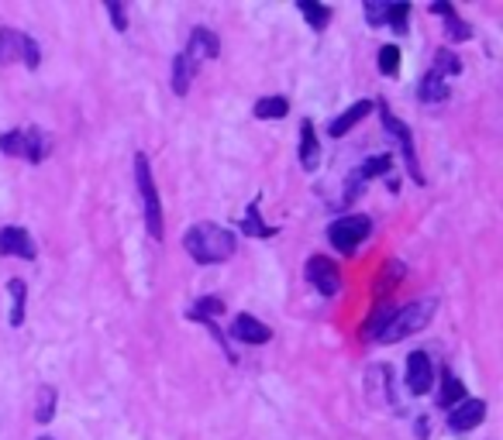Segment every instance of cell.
Wrapping results in <instances>:
<instances>
[{"mask_svg":"<svg viewBox=\"0 0 503 440\" xmlns=\"http://www.w3.org/2000/svg\"><path fill=\"white\" fill-rule=\"evenodd\" d=\"M183 248L190 255L193 262L200 265H218V262H228L235 255V235L221 227V224H193L190 231L183 235Z\"/></svg>","mask_w":503,"mask_h":440,"instance_id":"cell-1","label":"cell"},{"mask_svg":"<svg viewBox=\"0 0 503 440\" xmlns=\"http://www.w3.org/2000/svg\"><path fill=\"white\" fill-rule=\"evenodd\" d=\"M134 183H138V200H142V217H145V231L155 241L166 237L163 227V204H159V190H155V179H152V165L148 159L138 152L134 155Z\"/></svg>","mask_w":503,"mask_h":440,"instance_id":"cell-2","label":"cell"},{"mask_svg":"<svg viewBox=\"0 0 503 440\" xmlns=\"http://www.w3.org/2000/svg\"><path fill=\"white\" fill-rule=\"evenodd\" d=\"M434 299H414V303H407V307H400L393 317H390V323H386V330L380 334V344H397V340L411 338V334H417L424 323L431 320V313H434Z\"/></svg>","mask_w":503,"mask_h":440,"instance_id":"cell-3","label":"cell"},{"mask_svg":"<svg viewBox=\"0 0 503 440\" xmlns=\"http://www.w3.org/2000/svg\"><path fill=\"white\" fill-rule=\"evenodd\" d=\"M369 231H372V220L366 217V214H352V217L331 220V227H327V241H331L338 251H345V255H352V251L369 237Z\"/></svg>","mask_w":503,"mask_h":440,"instance_id":"cell-4","label":"cell"},{"mask_svg":"<svg viewBox=\"0 0 503 440\" xmlns=\"http://www.w3.org/2000/svg\"><path fill=\"white\" fill-rule=\"evenodd\" d=\"M15 59H21L28 69H38L42 52H38L35 38L21 35L17 28H0V62H15Z\"/></svg>","mask_w":503,"mask_h":440,"instance_id":"cell-5","label":"cell"},{"mask_svg":"<svg viewBox=\"0 0 503 440\" xmlns=\"http://www.w3.org/2000/svg\"><path fill=\"white\" fill-rule=\"evenodd\" d=\"M376 107H380L383 128L400 141V152H403V162H407V173H411V179H414L417 186H421V183H424V176H421V165H417V155H414V134H411V128H407L403 120L390 114V107H386V103H376Z\"/></svg>","mask_w":503,"mask_h":440,"instance_id":"cell-6","label":"cell"},{"mask_svg":"<svg viewBox=\"0 0 503 440\" xmlns=\"http://www.w3.org/2000/svg\"><path fill=\"white\" fill-rule=\"evenodd\" d=\"M304 276H307V282H311L321 296H335L341 289L338 262H335V258H327V255H314V258H307Z\"/></svg>","mask_w":503,"mask_h":440,"instance_id":"cell-7","label":"cell"},{"mask_svg":"<svg viewBox=\"0 0 503 440\" xmlns=\"http://www.w3.org/2000/svg\"><path fill=\"white\" fill-rule=\"evenodd\" d=\"M487 420V403L483 399H462L459 406L448 410V430L455 434H469Z\"/></svg>","mask_w":503,"mask_h":440,"instance_id":"cell-8","label":"cell"},{"mask_svg":"<svg viewBox=\"0 0 503 440\" xmlns=\"http://www.w3.org/2000/svg\"><path fill=\"white\" fill-rule=\"evenodd\" d=\"M431 385H434V365L424 351H414L407 358V389L414 396H424V393H431Z\"/></svg>","mask_w":503,"mask_h":440,"instance_id":"cell-9","label":"cell"},{"mask_svg":"<svg viewBox=\"0 0 503 440\" xmlns=\"http://www.w3.org/2000/svg\"><path fill=\"white\" fill-rule=\"evenodd\" d=\"M0 255H15V258H25V262H35V241L25 227H4L0 231Z\"/></svg>","mask_w":503,"mask_h":440,"instance_id":"cell-10","label":"cell"},{"mask_svg":"<svg viewBox=\"0 0 503 440\" xmlns=\"http://www.w3.org/2000/svg\"><path fill=\"white\" fill-rule=\"evenodd\" d=\"M231 338L241 340V344H266L273 338V330L262 320H255L252 313H238L235 323H231Z\"/></svg>","mask_w":503,"mask_h":440,"instance_id":"cell-11","label":"cell"},{"mask_svg":"<svg viewBox=\"0 0 503 440\" xmlns=\"http://www.w3.org/2000/svg\"><path fill=\"white\" fill-rule=\"evenodd\" d=\"M403 272H407V268H403V262H397V258L383 262V268H380V279H376V289H372L376 303H386V299L393 296V289L403 282Z\"/></svg>","mask_w":503,"mask_h":440,"instance_id":"cell-12","label":"cell"},{"mask_svg":"<svg viewBox=\"0 0 503 440\" xmlns=\"http://www.w3.org/2000/svg\"><path fill=\"white\" fill-rule=\"evenodd\" d=\"M187 56H190L193 62L200 59V56H204V59H218V56H221V38H218L210 28H193Z\"/></svg>","mask_w":503,"mask_h":440,"instance_id":"cell-13","label":"cell"},{"mask_svg":"<svg viewBox=\"0 0 503 440\" xmlns=\"http://www.w3.org/2000/svg\"><path fill=\"white\" fill-rule=\"evenodd\" d=\"M369 110H372V100H356L348 110H341L338 118L327 124V134H331V138H345V134L352 131V128H356L359 120L366 118Z\"/></svg>","mask_w":503,"mask_h":440,"instance_id":"cell-14","label":"cell"},{"mask_svg":"<svg viewBox=\"0 0 503 440\" xmlns=\"http://www.w3.org/2000/svg\"><path fill=\"white\" fill-rule=\"evenodd\" d=\"M193 76H197V62H193L187 52L173 56V73H169V87H173V93H177V97H187V93H190Z\"/></svg>","mask_w":503,"mask_h":440,"instance_id":"cell-15","label":"cell"},{"mask_svg":"<svg viewBox=\"0 0 503 440\" xmlns=\"http://www.w3.org/2000/svg\"><path fill=\"white\" fill-rule=\"evenodd\" d=\"M431 15L444 17V31H448V38H455V42H469V38H473L469 25H466L459 15H455V7H452V4H444V0L431 4Z\"/></svg>","mask_w":503,"mask_h":440,"instance_id":"cell-16","label":"cell"},{"mask_svg":"<svg viewBox=\"0 0 503 440\" xmlns=\"http://www.w3.org/2000/svg\"><path fill=\"white\" fill-rule=\"evenodd\" d=\"M317 162H321V141H317V134H314L311 120H304V124H300V165L311 173V169H317Z\"/></svg>","mask_w":503,"mask_h":440,"instance_id":"cell-17","label":"cell"},{"mask_svg":"<svg viewBox=\"0 0 503 440\" xmlns=\"http://www.w3.org/2000/svg\"><path fill=\"white\" fill-rule=\"evenodd\" d=\"M397 313V307L386 299V303H376V309H372V317L366 323H362V334L359 338L362 340H380V334L386 330V323H390V317Z\"/></svg>","mask_w":503,"mask_h":440,"instance_id":"cell-18","label":"cell"},{"mask_svg":"<svg viewBox=\"0 0 503 440\" xmlns=\"http://www.w3.org/2000/svg\"><path fill=\"white\" fill-rule=\"evenodd\" d=\"M252 114L259 120H283L290 114V100L286 97H262V100H255Z\"/></svg>","mask_w":503,"mask_h":440,"instance_id":"cell-19","label":"cell"},{"mask_svg":"<svg viewBox=\"0 0 503 440\" xmlns=\"http://www.w3.org/2000/svg\"><path fill=\"white\" fill-rule=\"evenodd\" d=\"M417 97H421V103L448 100V79H442L438 73H428L421 79V87H417Z\"/></svg>","mask_w":503,"mask_h":440,"instance_id":"cell-20","label":"cell"},{"mask_svg":"<svg viewBox=\"0 0 503 440\" xmlns=\"http://www.w3.org/2000/svg\"><path fill=\"white\" fill-rule=\"evenodd\" d=\"M462 399H466V385H462V379H455V375L444 372L442 393H438V406H442V410H452V406H459Z\"/></svg>","mask_w":503,"mask_h":440,"instance_id":"cell-21","label":"cell"},{"mask_svg":"<svg viewBox=\"0 0 503 440\" xmlns=\"http://www.w3.org/2000/svg\"><path fill=\"white\" fill-rule=\"evenodd\" d=\"M241 231H245L249 237H273V235H276V227L262 224V210H259V200H255V204H249V210H245Z\"/></svg>","mask_w":503,"mask_h":440,"instance_id":"cell-22","label":"cell"},{"mask_svg":"<svg viewBox=\"0 0 503 440\" xmlns=\"http://www.w3.org/2000/svg\"><path fill=\"white\" fill-rule=\"evenodd\" d=\"M296 11L311 21L314 31H325L327 25H331V15H335L331 7H325V4H314V0H300V4H296Z\"/></svg>","mask_w":503,"mask_h":440,"instance_id":"cell-23","label":"cell"},{"mask_svg":"<svg viewBox=\"0 0 503 440\" xmlns=\"http://www.w3.org/2000/svg\"><path fill=\"white\" fill-rule=\"evenodd\" d=\"M48 155V134L42 131V128H31V131H25V155L21 159H28V162H38Z\"/></svg>","mask_w":503,"mask_h":440,"instance_id":"cell-24","label":"cell"},{"mask_svg":"<svg viewBox=\"0 0 503 440\" xmlns=\"http://www.w3.org/2000/svg\"><path fill=\"white\" fill-rule=\"evenodd\" d=\"M7 293H11V327H21L25 323V303H28V286L21 279H11Z\"/></svg>","mask_w":503,"mask_h":440,"instance_id":"cell-25","label":"cell"},{"mask_svg":"<svg viewBox=\"0 0 503 440\" xmlns=\"http://www.w3.org/2000/svg\"><path fill=\"white\" fill-rule=\"evenodd\" d=\"M56 399H59V393H56L52 385H42L38 403H35V420H38V424H52V416H56Z\"/></svg>","mask_w":503,"mask_h":440,"instance_id":"cell-26","label":"cell"},{"mask_svg":"<svg viewBox=\"0 0 503 440\" xmlns=\"http://www.w3.org/2000/svg\"><path fill=\"white\" fill-rule=\"evenodd\" d=\"M390 169H393V159H390V155H372V159L362 162V169H359L356 176L362 179V183H369V179L376 176H390Z\"/></svg>","mask_w":503,"mask_h":440,"instance_id":"cell-27","label":"cell"},{"mask_svg":"<svg viewBox=\"0 0 503 440\" xmlns=\"http://www.w3.org/2000/svg\"><path fill=\"white\" fill-rule=\"evenodd\" d=\"M431 73H438L442 79H448V76H459L462 73V62L455 52H448V48H438L434 52V69Z\"/></svg>","mask_w":503,"mask_h":440,"instance_id":"cell-28","label":"cell"},{"mask_svg":"<svg viewBox=\"0 0 503 440\" xmlns=\"http://www.w3.org/2000/svg\"><path fill=\"white\" fill-rule=\"evenodd\" d=\"M407 17H411V4H386V25L397 35H407Z\"/></svg>","mask_w":503,"mask_h":440,"instance_id":"cell-29","label":"cell"},{"mask_svg":"<svg viewBox=\"0 0 503 440\" xmlns=\"http://www.w3.org/2000/svg\"><path fill=\"white\" fill-rule=\"evenodd\" d=\"M221 309H224V303L218 299V296H200V299L193 303L190 317L193 320H210V317H218Z\"/></svg>","mask_w":503,"mask_h":440,"instance_id":"cell-30","label":"cell"},{"mask_svg":"<svg viewBox=\"0 0 503 440\" xmlns=\"http://www.w3.org/2000/svg\"><path fill=\"white\" fill-rule=\"evenodd\" d=\"M380 73L383 76L400 73V48L397 45H383V48H380Z\"/></svg>","mask_w":503,"mask_h":440,"instance_id":"cell-31","label":"cell"},{"mask_svg":"<svg viewBox=\"0 0 503 440\" xmlns=\"http://www.w3.org/2000/svg\"><path fill=\"white\" fill-rule=\"evenodd\" d=\"M0 152H4V155H25V131L0 134Z\"/></svg>","mask_w":503,"mask_h":440,"instance_id":"cell-32","label":"cell"},{"mask_svg":"<svg viewBox=\"0 0 503 440\" xmlns=\"http://www.w3.org/2000/svg\"><path fill=\"white\" fill-rule=\"evenodd\" d=\"M366 21H369L372 28H383L386 25V4H380V0H366Z\"/></svg>","mask_w":503,"mask_h":440,"instance_id":"cell-33","label":"cell"},{"mask_svg":"<svg viewBox=\"0 0 503 440\" xmlns=\"http://www.w3.org/2000/svg\"><path fill=\"white\" fill-rule=\"evenodd\" d=\"M107 15H111V25L118 31H128V11H124V4H114V0H107L104 4Z\"/></svg>","mask_w":503,"mask_h":440,"instance_id":"cell-34","label":"cell"}]
</instances>
